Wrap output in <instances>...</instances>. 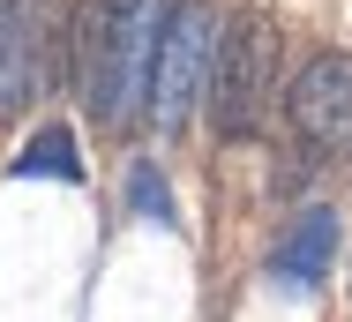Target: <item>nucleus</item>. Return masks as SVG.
Here are the masks:
<instances>
[{
  "instance_id": "nucleus-1",
  "label": "nucleus",
  "mask_w": 352,
  "mask_h": 322,
  "mask_svg": "<svg viewBox=\"0 0 352 322\" xmlns=\"http://www.w3.org/2000/svg\"><path fill=\"white\" fill-rule=\"evenodd\" d=\"M165 8L157 0H82L75 15V90L105 128H128L150 98V61H157Z\"/></svg>"
},
{
  "instance_id": "nucleus-2",
  "label": "nucleus",
  "mask_w": 352,
  "mask_h": 322,
  "mask_svg": "<svg viewBox=\"0 0 352 322\" xmlns=\"http://www.w3.org/2000/svg\"><path fill=\"white\" fill-rule=\"evenodd\" d=\"M217 15L210 0H173L165 8V30H157V61H150V120L157 128H180L195 113V98L210 90V61H217Z\"/></svg>"
},
{
  "instance_id": "nucleus-3",
  "label": "nucleus",
  "mask_w": 352,
  "mask_h": 322,
  "mask_svg": "<svg viewBox=\"0 0 352 322\" xmlns=\"http://www.w3.org/2000/svg\"><path fill=\"white\" fill-rule=\"evenodd\" d=\"M270 67H278V23L270 15H240L217 30V61H210V120L217 135H248L263 113V90H270Z\"/></svg>"
},
{
  "instance_id": "nucleus-4",
  "label": "nucleus",
  "mask_w": 352,
  "mask_h": 322,
  "mask_svg": "<svg viewBox=\"0 0 352 322\" xmlns=\"http://www.w3.org/2000/svg\"><path fill=\"white\" fill-rule=\"evenodd\" d=\"M285 113L315 150H352V53H315L292 75Z\"/></svg>"
},
{
  "instance_id": "nucleus-5",
  "label": "nucleus",
  "mask_w": 352,
  "mask_h": 322,
  "mask_svg": "<svg viewBox=\"0 0 352 322\" xmlns=\"http://www.w3.org/2000/svg\"><path fill=\"white\" fill-rule=\"evenodd\" d=\"M330 255H338V217L330 210H300L292 233H285V248H278V277L285 285H315L330 270Z\"/></svg>"
},
{
  "instance_id": "nucleus-6",
  "label": "nucleus",
  "mask_w": 352,
  "mask_h": 322,
  "mask_svg": "<svg viewBox=\"0 0 352 322\" xmlns=\"http://www.w3.org/2000/svg\"><path fill=\"white\" fill-rule=\"evenodd\" d=\"M30 75H38V45H30V23L15 0H0V113H15L30 98Z\"/></svg>"
},
{
  "instance_id": "nucleus-7",
  "label": "nucleus",
  "mask_w": 352,
  "mask_h": 322,
  "mask_svg": "<svg viewBox=\"0 0 352 322\" xmlns=\"http://www.w3.org/2000/svg\"><path fill=\"white\" fill-rule=\"evenodd\" d=\"M15 173H23V180H82V150H75V135L53 120V128H38L30 142H23Z\"/></svg>"
},
{
  "instance_id": "nucleus-8",
  "label": "nucleus",
  "mask_w": 352,
  "mask_h": 322,
  "mask_svg": "<svg viewBox=\"0 0 352 322\" xmlns=\"http://www.w3.org/2000/svg\"><path fill=\"white\" fill-rule=\"evenodd\" d=\"M128 195H135V210L150 217V225H173V195H165V180H157L150 165H135V180H128Z\"/></svg>"
}]
</instances>
